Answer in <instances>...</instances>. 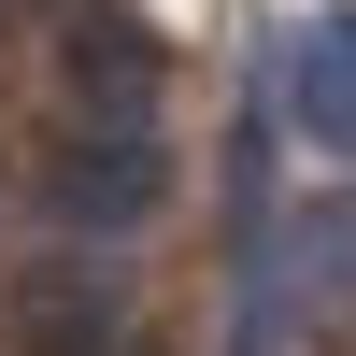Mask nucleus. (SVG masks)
I'll use <instances>...</instances> for the list:
<instances>
[{"label": "nucleus", "instance_id": "obj_1", "mask_svg": "<svg viewBox=\"0 0 356 356\" xmlns=\"http://www.w3.org/2000/svg\"><path fill=\"white\" fill-rule=\"evenodd\" d=\"M157 200H171V143L129 129V114H72V129L43 143V214L86 228V243H129Z\"/></svg>", "mask_w": 356, "mask_h": 356}, {"label": "nucleus", "instance_id": "obj_2", "mask_svg": "<svg viewBox=\"0 0 356 356\" xmlns=\"http://www.w3.org/2000/svg\"><path fill=\"white\" fill-rule=\"evenodd\" d=\"M57 57H72V114H129V129H157V29H143V15L72 0Z\"/></svg>", "mask_w": 356, "mask_h": 356}, {"label": "nucleus", "instance_id": "obj_3", "mask_svg": "<svg viewBox=\"0 0 356 356\" xmlns=\"http://www.w3.org/2000/svg\"><path fill=\"white\" fill-rule=\"evenodd\" d=\"M285 114H300L314 157L356 171V0H342V15H314L300 43H285Z\"/></svg>", "mask_w": 356, "mask_h": 356}, {"label": "nucleus", "instance_id": "obj_4", "mask_svg": "<svg viewBox=\"0 0 356 356\" xmlns=\"http://www.w3.org/2000/svg\"><path fill=\"white\" fill-rule=\"evenodd\" d=\"M29 356H143V328L86 285H29Z\"/></svg>", "mask_w": 356, "mask_h": 356}, {"label": "nucleus", "instance_id": "obj_5", "mask_svg": "<svg viewBox=\"0 0 356 356\" xmlns=\"http://www.w3.org/2000/svg\"><path fill=\"white\" fill-rule=\"evenodd\" d=\"M300 271H314V314H356V186H342V200H314Z\"/></svg>", "mask_w": 356, "mask_h": 356}]
</instances>
